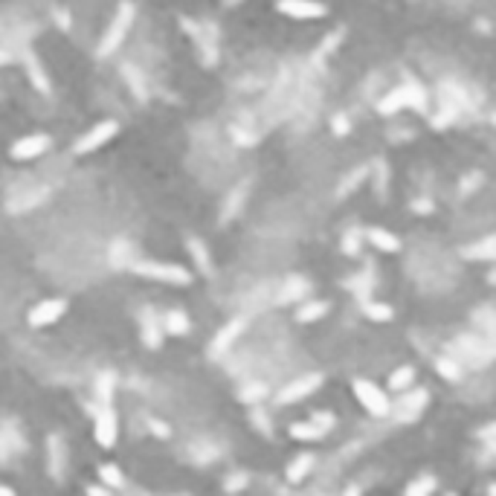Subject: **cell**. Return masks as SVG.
<instances>
[{"label": "cell", "mask_w": 496, "mask_h": 496, "mask_svg": "<svg viewBox=\"0 0 496 496\" xmlns=\"http://www.w3.org/2000/svg\"><path fill=\"white\" fill-rule=\"evenodd\" d=\"M131 21H134V6L131 4H122L116 9V15H113L111 26L105 29L102 41H99V58H108V55H113L122 47V41H125L128 29H131Z\"/></svg>", "instance_id": "cell-1"}, {"label": "cell", "mask_w": 496, "mask_h": 496, "mask_svg": "<svg viewBox=\"0 0 496 496\" xmlns=\"http://www.w3.org/2000/svg\"><path fill=\"white\" fill-rule=\"evenodd\" d=\"M134 273L145 276V278H154V282H169V285H189L192 282V273L180 267V264H160V261H134L131 264Z\"/></svg>", "instance_id": "cell-2"}, {"label": "cell", "mask_w": 496, "mask_h": 496, "mask_svg": "<svg viewBox=\"0 0 496 496\" xmlns=\"http://www.w3.org/2000/svg\"><path fill=\"white\" fill-rule=\"evenodd\" d=\"M116 134H119V122H116V119H105V122H99V125H93L90 131H84V134L76 140L73 151H76V154H90V151L102 148L108 140H113Z\"/></svg>", "instance_id": "cell-3"}, {"label": "cell", "mask_w": 496, "mask_h": 496, "mask_svg": "<svg viewBox=\"0 0 496 496\" xmlns=\"http://www.w3.org/2000/svg\"><path fill=\"white\" fill-rule=\"evenodd\" d=\"M354 395H357V400H360V404H363L371 415L383 418V415L389 412V398L383 395L381 386H375L371 381H354Z\"/></svg>", "instance_id": "cell-4"}, {"label": "cell", "mask_w": 496, "mask_h": 496, "mask_svg": "<svg viewBox=\"0 0 496 496\" xmlns=\"http://www.w3.org/2000/svg\"><path fill=\"white\" fill-rule=\"evenodd\" d=\"M67 311V302L64 299H58V296H52V299H44V302H38L33 311H29V325L33 328H44V325H52L55 320H61V314Z\"/></svg>", "instance_id": "cell-5"}, {"label": "cell", "mask_w": 496, "mask_h": 496, "mask_svg": "<svg viewBox=\"0 0 496 496\" xmlns=\"http://www.w3.org/2000/svg\"><path fill=\"white\" fill-rule=\"evenodd\" d=\"M93 432H96V441L108 450L116 444L119 436V424H116V412L111 407H99L96 410V421H93Z\"/></svg>", "instance_id": "cell-6"}, {"label": "cell", "mask_w": 496, "mask_h": 496, "mask_svg": "<svg viewBox=\"0 0 496 496\" xmlns=\"http://www.w3.org/2000/svg\"><path fill=\"white\" fill-rule=\"evenodd\" d=\"M50 148V137L47 134H29L12 142V157L15 160H35Z\"/></svg>", "instance_id": "cell-7"}, {"label": "cell", "mask_w": 496, "mask_h": 496, "mask_svg": "<svg viewBox=\"0 0 496 496\" xmlns=\"http://www.w3.org/2000/svg\"><path fill=\"white\" fill-rule=\"evenodd\" d=\"M320 383H322V378H320V375H305V378H299V381L288 383L282 392L276 395V400H278V404H296V400H302L305 395H311V392H314Z\"/></svg>", "instance_id": "cell-8"}, {"label": "cell", "mask_w": 496, "mask_h": 496, "mask_svg": "<svg viewBox=\"0 0 496 496\" xmlns=\"http://www.w3.org/2000/svg\"><path fill=\"white\" fill-rule=\"evenodd\" d=\"M278 12L308 21V18H322L328 9L322 4H311V0H282V4H278Z\"/></svg>", "instance_id": "cell-9"}, {"label": "cell", "mask_w": 496, "mask_h": 496, "mask_svg": "<svg viewBox=\"0 0 496 496\" xmlns=\"http://www.w3.org/2000/svg\"><path fill=\"white\" fill-rule=\"evenodd\" d=\"M47 470H50L52 479L64 476V447H61V439L58 436H50L47 439Z\"/></svg>", "instance_id": "cell-10"}, {"label": "cell", "mask_w": 496, "mask_h": 496, "mask_svg": "<svg viewBox=\"0 0 496 496\" xmlns=\"http://www.w3.org/2000/svg\"><path fill=\"white\" fill-rule=\"evenodd\" d=\"M142 339L151 346V349H157L160 346V339H163V320L151 311V308H145L142 311Z\"/></svg>", "instance_id": "cell-11"}, {"label": "cell", "mask_w": 496, "mask_h": 496, "mask_svg": "<svg viewBox=\"0 0 496 496\" xmlns=\"http://www.w3.org/2000/svg\"><path fill=\"white\" fill-rule=\"evenodd\" d=\"M241 331H244V320H232L230 325H224V331H221L218 337H215V343H212V354H215V357H221Z\"/></svg>", "instance_id": "cell-12"}, {"label": "cell", "mask_w": 496, "mask_h": 496, "mask_svg": "<svg viewBox=\"0 0 496 496\" xmlns=\"http://www.w3.org/2000/svg\"><path fill=\"white\" fill-rule=\"evenodd\" d=\"M368 241L375 244L378 250H383V253H398V250H400V241H398L389 230H381V227L368 230Z\"/></svg>", "instance_id": "cell-13"}, {"label": "cell", "mask_w": 496, "mask_h": 496, "mask_svg": "<svg viewBox=\"0 0 496 496\" xmlns=\"http://www.w3.org/2000/svg\"><path fill=\"white\" fill-rule=\"evenodd\" d=\"M410 105V93H407V87H398V90H392V93H386V99H381V113H395V111H400V108H407Z\"/></svg>", "instance_id": "cell-14"}, {"label": "cell", "mask_w": 496, "mask_h": 496, "mask_svg": "<svg viewBox=\"0 0 496 496\" xmlns=\"http://www.w3.org/2000/svg\"><path fill=\"white\" fill-rule=\"evenodd\" d=\"M23 61H26V73H29V79H33V84H35L38 90L50 93V79L44 76V70H41V64H38V58H35L33 52H26Z\"/></svg>", "instance_id": "cell-15"}, {"label": "cell", "mask_w": 496, "mask_h": 496, "mask_svg": "<svg viewBox=\"0 0 496 496\" xmlns=\"http://www.w3.org/2000/svg\"><path fill=\"white\" fill-rule=\"evenodd\" d=\"M311 468H314V456L311 453H302V456L293 458V464L288 468V479L291 482H302L308 473H311Z\"/></svg>", "instance_id": "cell-16"}, {"label": "cell", "mask_w": 496, "mask_h": 496, "mask_svg": "<svg viewBox=\"0 0 496 496\" xmlns=\"http://www.w3.org/2000/svg\"><path fill=\"white\" fill-rule=\"evenodd\" d=\"M163 331H169V334H174V337L189 334V317H186L183 311H169L166 320H163Z\"/></svg>", "instance_id": "cell-17"}, {"label": "cell", "mask_w": 496, "mask_h": 496, "mask_svg": "<svg viewBox=\"0 0 496 496\" xmlns=\"http://www.w3.org/2000/svg\"><path fill=\"white\" fill-rule=\"evenodd\" d=\"M325 314H328V302H305L296 311V320L299 322H314V320H320Z\"/></svg>", "instance_id": "cell-18"}, {"label": "cell", "mask_w": 496, "mask_h": 496, "mask_svg": "<svg viewBox=\"0 0 496 496\" xmlns=\"http://www.w3.org/2000/svg\"><path fill=\"white\" fill-rule=\"evenodd\" d=\"M424 400H427V392H412L407 400H404V407H400V421H412V415L424 407Z\"/></svg>", "instance_id": "cell-19"}, {"label": "cell", "mask_w": 496, "mask_h": 496, "mask_svg": "<svg viewBox=\"0 0 496 496\" xmlns=\"http://www.w3.org/2000/svg\"><path fill=\"white\" fill-rule=\"evenodd\" d=\"M291 436L299 439V441H317V439L325 436V432H322L320 427H314L311 421H308V424H293V427H291Z\"/></svg>", "instance_id": "cell-20"}, {"label": "cell", "mask_w": 496, "mask_h": 496, "mask_svg": "<svg viewBox=\"0 0 496 496\" xmlns=\"http://www.w3.org/2000/svg\"><path fill=\"white\" fill-rule=\"evenodd\" d=\"M432 490H436V479H432V476H421V479H415L407 487L404 496H432Z\"/></svg>", "instance_id": "cell-21"}, {"label": "cell", "mask_w": 496, "mask_h": 496, "mask_svg": "<svg viewBox=\"0 0 496 496\" xmlns=\"http://www.w3.org/2000/svg\"><path fill=\"white\" fill-rule=\"evenodd\" d=\"M407 93H410V105L412 108H427V93H424V87L412 79V76H407Z\"/></svg>", "instance_id": "cell-22"}, {"label": "cell", "mask_w": 496, "mask_h": 496, "mask_svg": "<svg viewBox=\"0 0 496 496\" xmlns=\"http://www.w3.org/2000/svg\"><path fill=\"white\" fill-rule=\"evenodd\" d=\"M412 378H415L412 366H400V368H395V375L389 378V386H392V389H407V386L412 383Z\"/></svg>", "instance_id": "cell-23"}, {"label": "cell", "mask_w": 496, "mask_h": 496, "mask_svg": "<svg viewBox=\"0 0 496 496\" xmlns=\"http://www.w3.org/2000/svg\"><path fill=\"white\" fill-rule=\"evenodd\" d=\"M128 250H131V247H128L125 241H116V244L111 247V264H116V267L128 264V267H131V264H134V259H131V256H125Z\"/></svg>", "instance_id": "cell-24"}, {"label": "cell", "mask_w": 496, "mask_h": 496, "mask_svg": "<svg viewBox=\"0 0 496 496\" xmlns=\"http://www.w3.org/2000/svg\"><path fill=\"white\" fill-rule=\"evenodd\" d=\"M189 250H192V256H195V261H198V267H201V273H209V253H206V247L198 241V238H189Z\"/></svg>", "instance_id": "cell-25"}, {"label": "cell", "mask_w": 496, "mask_h": 496, "mask_svg": "<svg viewBox=\"0 0 496 496\" xmlns=\"http://www.w3.org/2000/svg\"><path fill=\"white\" fill-rule=\"evenodd\" d=\"M99 476H102V482H105L108 487H116V490L122 487V482H125L116 464H102V468H99Z\"/></svg>", "instance_id": "cell-26"}, {"label": "cell", "mask_w": 496, "mask_h": 496, "mask_svg": "<svg viewBox=\"0 0 496 496\" xmlns=\"http://www.w3.org/2000/svg\"><path fill=\"white\" fill-rule=\"evenodd\" d=\"M302 293H308V282H302L299 276H293L291 282L285 285V291H282V302H291V299H299Z\"/></svg>", "instance_id": "cell-27"}, {"label": "cell", "mask_w": 496, "mask_h": 496, "mask_svg": "<svg viewBox=\"0 0 496 496\" xmlns=\"http://www.w3.org/2000/svg\"><path fill=\"white\" fill-rule=\"evenodd\" d=\"M99 386V407H111V389H113V375L111 371H105V375L96 381Z\"/></svg>", "instance_id": "cell-28"}, {"label": "cell", "mask_w": 496, "mask_h": 496, "mask_svg": "<svg viewBox=\"0 0 496 496\" xmlns=\"http://www.w3.org/2000/svg\"><path fill=\"white\" fill-rule=\"evenodd\" d=\"M468 253H473V259H496V235L476 244V247H470Z\"/></svg>", "instance_id": "cell-29"}, {"label": "cell", "mask_w": 496, "mask_h": 496, "mask_svg": "<svg viewBox=\"0 0 496 496\" xmlns=\"http://www.w3.org/2000/svg\"><path fill=\"white\" fill-rule=\"evenodd\" d=\"M363 308H366V314H368L371 320H392V308H389V305H378V302H363Z\"/></svg>", "instance_id": "cell-30"}, {"label": "cell", "mask_w": 496, "mask_h": 496, "mask_svg": "<svg viewBox=\"0 0 496 496\" xmlns=\"http://www.w3.org/2000/svg\"><path fill=\"white\" fill-rule=\"evenodd\" d=\"M247 195V183H241L238 189H235V195H230V201H227V212H224V221L230 218V215H235L238 212V203H241V198Z\"/></svg>", "instance_id": "cell-31"}, {"label": "cell", "mask_w": 496, "mask_h": 496, "mask_svg": "<svg viewBox=\"0 0 496 496\" xmlns=\"http://www.w3.org/2000/svg\"><path fill=\"white\" fill-rule=\"evenodd\" d=\"M439 371H441V378H447V381H458V378H461L458 366L450 363V360H439Z\"/></svg>", "instance_id": "cell-32"}, {"label": "cell", "mask_w": 496, "mask_h": 496, "mask_svg": "<svg viewBox=\"0 0 496 496\" xmlns=\"http://www.w3.org/2000/svg\"><path fill=\"white\" fill-rule=\"evenodd\" d=\"M261 398H264V386H261V383L241 389V400H247V404H253V400H261Z\"/></svg>", "instance_id": "cell-33"}, {"label": "cell", "mask_w": 496, "mask_h": 496, "mask_svg": "<svg viewBox=\"0 0 496 496\" xmlns=\"http://www.w3.org/2000/svg\"><path fill=\"white\" fill-rule=\"evenodd\" d=\"M311 424H314V427H320V429L325 432V429H331V427H334V418H331L328 412H317V415L311 418Z\"/></svg>", "instance_id": "cell-34"}, {"label": "cell", "mask_w": 496, "mask_h": 496, "mask_svg": "<svg viewBox=\"0 0 496 496\" xmlns=\"http://www.w3.org/2000/svg\"><path fill=\"white\" fill-rule=\"evenodd\" d=\"M357 180H363V171H354L351 177H346V183H343V189H339V195H346V192H351Z\"/></svg>", "instance_id": "cell-35"}, {"label": "cell", "mask_w": 496, "mask_h": 496, "mask_svg": "<svg viewBox=\"0 0 496 496\" xmlns=\"http://www.w3.org/2000/svg\"><path fill=\"white\" fill-rule=\"evenodd\" d=\"M241 485H247V476H244V473L227 479V490H241Z\"/></svg>", "instance_id": "cell-36"}, {"label": "cell", "mask_w": 496, "mask_h": 496, "mask_svg": "<svg viewBox=\"0 0 496 496\" xmlns=\"http://www.w3.org/2000/svg\"><path fill=\"white\" fill-rule=\"evenodd\" d=\"M148 424H151V429L157 432V436H163V439L169 436V427H166V424H157V421H154V418H148Z\"/></svg>", "instance_id": "cell-37"}, {"label": "cell", "mask_w": 496, "mask_h": 496, "mask_svg": "<svg viewBox=\"0 0 496 496\" xmlns=\"http://www.w3.org/2000/svg\"><path fill=\"white\" fill-rule=\"evenodd\" d=\"M334 131H337V134H346V131H349V122H346L343 116H337V119H334Z\"/></svg>", "instance_id": "cell-38"}, {"label": "cell", "mask_w": 496, "mask_h": 496, "mask_svg": "<svg viewBox=\"0 0 496 496\" xmlns=\"http://www.w3.org/2000/svg\"><path fill=\"white\" fill-rule=\"evenodd\" d=\"M479 436H482V439H487V441H490V439H496V424H490V427H485V429L479 432Z\"/></svg>", "instance_id": "cell-39"}, {"label": "cell", "mask_w": 496, "mask_h": 496, "mask_svg": "<svg viewBox=\"0 0 496 496\" xmlns=\"http://www.w3.org/2000/svg\"><path fill=\"white\" fill-rule=\"evenodd\" d=\"M9 456V444H6V439H4V432H0V461H4Z\"/></svg>", "instance_id": "cell-40"}, {"label": "cell", "mask_w": 496, "mask_h": 496, "mask_svg": "<svg viewBox=\"0 0 496 496\" xmlns=\"http://www.w3.org/2000/svg\"><path fill=\"white\" fill-rule=\"evenodd\" d=\"M354 244H357V232H351V235L346 238V250H349V253H354Z\"/></svg>", "instance_id": "cell-41"}, {"label": "cell", "mask_w": 496, "mask_h": 496, "mask_svg": "<svg viewBox=\"0 0 496 496\" xmlns=\"http://www.w3.org/2000/svg\"><path fill=\"white\" fill-rule=\"evenodd\" d=\"M0 496H15V490L9 485H0Z\"/></svg>", "instance_id": "cell-42"}, {"label": "cell", "mask_w": 496, "mask_h": 496, "mask_svg": "<svg viewBox=\"0 0 496 496\" xmlns=\"http://www.w3.org/2000/svg\"><path fill=\"white\" fill-rule=\"evenodd\" d=\"M87 496H108V493H105L102 487H90V490H87Z\"/></svg>", "instance_id": "cell-43"}, {"label": "cell", "mask_w": 496, "mask_h": 496, "mask_svg": "<svg viewBox=\"0 0 496 496\" xmlns=\"http://www.w3.org/2000/svg\"><path fill=\"white\" fill-rule=\"evenodd\" d=\"M346 496H360V487H357V485H351V487L346 490Z\"/></svg>", "instance_id": "cell-44"}, {"label": "cell", "mask_w": 496, "mask_h": 496, "mask_svg": "<svg viewBox=\"0 0 496 496\" xmlns=\"http://www.w3.org/2000/svg\"><path fill=\"white\" fill-rule=\"evenodd\" d=\"M0 61H9V52H4V50H0Z\"/></svg>", "instance_id": "cell-45"}, {"label": "cell", "mask_w": 496, "mask_h": 496, "mask_svg": "<svg viewBox=\"0 0 496 496\" xmlns=\"http://www.w3.org/2000/svg\"><path fill=\"white\" fill-rule=\"evenodd\" d=\"M487 496H496V485H490V487H487Z\"/></svg>", "instance_id": "cell-46"}, {"label": "cell", "mask_w": 496, "mask_h": 496, "mask_svg": "<svg viewBox=\"0 0 496 496\" xmlns=\"http://www.w3.org/2000/svg\"><path fill=\"white\" fill-rule=\"evenodd\" d=\"M447 496H456V493H447Z\"/></svg>", "instance_id": "cell-47"}]
</instances>
